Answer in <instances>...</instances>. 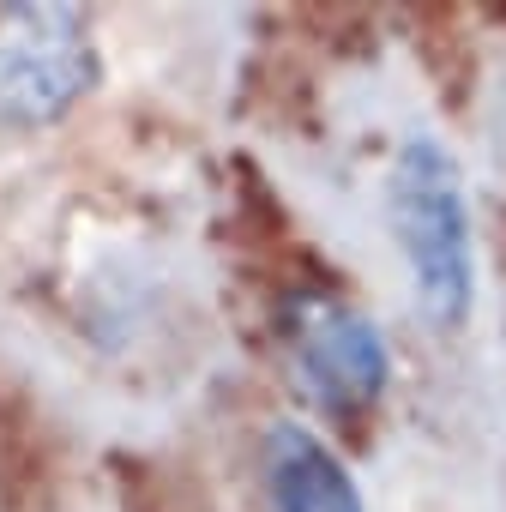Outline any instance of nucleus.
<instances>
[{"instance_id":"4","label":"nucleus","mask_w":506,"mask_h":512,"mask_svg":"<svg viewBox=\"0 0 506 512\" xmlns=\"http://www.w3.org/2000/svg\"><path fill=\"white\" fill-rule=\"evenodd\" d=\"M266 494L278 512H368L350 464L302 422H272L260 440Z\"/></svg>"},{"instance_id":"1","label":"nucleus","mask_w":506,"mask_h":512,"mask_svg":"<svg viewBox=\"0 0 506 512\" xmlns=\"http://www.w3.org/2000/svg\"><path fill=\"white\" fill-rule=\"evenodd\" d=\"M386 205H392V241L404 247L422 320L440 332L464 326L476 308V229H470L458 157L440 139L410 133L392 157Z\"/></svg>"},{"instance_id":"2","label":"nucleus","mask_w":506,"mask_h":512,"mask_svg":"<svg viewBox=\"0 0 506 512\" xmlns=\"http://www.w3.org/2000/svg\"><path fill=\"white\" fill-rule=\"evenodd\" d=\"M278 332H284L296 380L326 416L356 422L386 398V380H392L386 332L362 308H350L338 290L290 284L278 296Z\"/></svg>"},{"instance_id":"3","label":"nucleus","mask_w":506,"mask_h":512,"mask_svg":"<svg viewBox=\"0 0 506 512\" xmlns=\"http://www.w3.org/2000/svg\"><path fill=\"white\" fill-rule=\"evenodd\" d=\"M103 79V55L73 7H19L0 37V121L55 127L67 121L91 85Z\"/></svg>"}]
</instances>
